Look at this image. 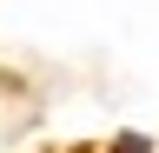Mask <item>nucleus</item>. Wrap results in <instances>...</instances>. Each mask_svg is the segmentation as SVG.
I'll use <instances>...</instances> for the list:
<instances>
[{"label": "nucleus", "mask_w": 159, "mask_h": 153, "mask_svg": "<svg viewBox=\"0 0 159 153\" xmlns=\"http://www.w3.org/2000/svg\"><path fill=\"white\" fill-rule=\"evenodd\" d=\"M106 153H152V140H146V133H119Z\"/></svg>", "instance_id": "nucleus-1"}]
</instances>
